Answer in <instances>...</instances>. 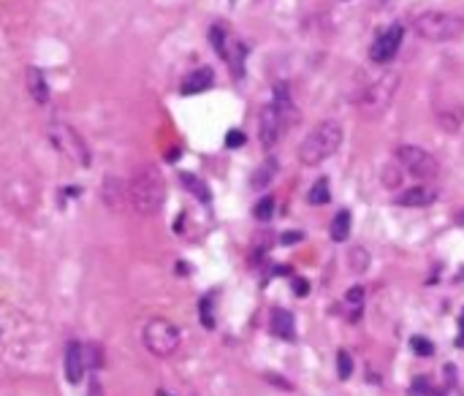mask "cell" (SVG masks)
I'll use <instances>...</instances> for the list:
<instances>
[{
    "label": "cell",
    "instance_id": "cell-4",
    "mask_svg": "<svg viewBox=\"0 0 464 396\" xmlns=\"http://www.w3.org/2000/svg\"><path fill=\"white\" fill-rule=\"evenodd\" d=\"M396 90H399V76L391 73V71L380 73L375 82H369V85L361 90V95H359L361 114H364L367 120H375V117H380V114L391 106Z\"/></svg>",
    "mask_w": 464,
    "mask_h": 396
},
{
    "label": "cell",
    "instance_id": "cell-19",
    "mask_svg": "<svg viewBox=\"0 0 464 396\" xmlns=\"http://www.w3.org/2000/svg\"><path fill=\"white\" fill-rule=\"evenodd\" d=\"M350 269L356 272V275H364L367 269H369V253L364 250V247H356V250H350Z\"/></svg>",
    "mask_w": 464,
    "mask_h": 396
},
{
    "label": "cell",
    "instance_id": "cell-3",
    "mask_svg": "<svg viewBox=\"0 0 464 396\" xmlns=\"http://www.w3.org/2000/svg\"><path fill=\"white\" fill-rule=\"evenodd\" d=\"M412 30L424 41L443 44V41H453L464 35V17L451 11H424L412 19Z\"/></svg>",
    "mask_w": 464,
    "mask_h": 396
},
{
    "label": "cell",
    "instance_id": "cell-34",
    "mask_svg": "<svg viewBox=\"0 0 464 396\" xmlns=\"http://www.w3.org/2000/svg\"><path fill=\"white\" fill-rule=\"evenodd\" d=\"M157 396H174V394H169V391H157Z\"/></svg>",
    "mask_w": 464,
    "mask_h": 396
},
{
    "label": "cell",
    "instance_id": "cell-7",
    "mask_svg": "<svg viewBox=\"0 0 464 396\" xmlns=\"http://www.w3.org/2000/svg\"><path fill=\"white\" fill-rule=\"evenodd\" d=\"M396 163L410 174V176L421 179V182H429V179L437 176V160H434V155H429L421 147H412V144H402L396 150Z\"/></svg>",
    "mask_w": 464,
    "mask_h": 396
},
{
    "label": "cell",
    "instance_id": "cell-9",
    "mask_svg": "<svg viewBox=\"0 0 464 396\" xmlns=\"http://www.w3.org/2000/svg\"><path fill=\"white\" fill-rule=\"evenodd\" d=\"M258 125H261V144H263V147H275L277 141H280L282 128H285V122H282V117L277 114L275 106L269 104L263 112H261V120H258Z\"/></svg>",
    "mask_w": 464,
    "mask_h": 396
},
{
    "label": "cell",
    "instance_id": "cell-18",
    "mask_svg": "<svg viewBox=\"0 0 464 396\" xmlns=\"http://www.w3.org/2000/svg\"><path fill=\"white\" fill-rule=\"evenodd\" d=\"M361 304H364V288L361 285H356V288H350V291L345 293V307L350 310V320L361 315Z\"/></svg>",
    "mask_w": 464,
    "mask_h": 396
},
{
    "label": "cell",
    "instance_id": "cell-1",
    "mask_svg": "<svg viewBox=\"0 0 464 396\" xmlns=\"http://www.w3.org/2000/svg\"><path fill=\"white\" fill-rule=\"evenodd\" d=\"M128 198H131V204H133L138 215H155L163 207V198H166V185H163L160 172L155 166H141L131 176Z\"/></svg>",
    "mask_w": 464,
    "mask_h": 396
},
{
    "label": "cell",
    "instance_id": "cell-27",
    "mask_svg": "<svg viewBox=\"0 0 464 396\" xmlns=\"http://www.w3.org/2000/svg\"><path fill=\"white\" fill-rule=\"evenodd\" d=\"M201 323H204L206 328H215V318H212V301H209V299L201 301Z\"/></svg>",
    "mask_w": 464,
    "mask_h": 396
},
{
    "label": "cell",
    "instance_id": "cell-15",
    "mask_svg": "<svg viewBox=\"0 0 464 396\" xmlns=\"http://www.w3.org/2000/svg\"><path fill=\"white\" fill-rule=\"evenodd\" d=\"M275 174H277V160L275 157H266V160H263V163L256 169L253 179H250V185H253L256 190L269 188V185H272V179H275Z\"/></svg>",
    "mask_w": 464,
    "mask_h": 396
},
{
    "label": "cell",
    "instance_id": "cell-2",
    "mask_svg": "<svg viewBox=\"0 0 464 396\" xmlns=\"http://www.w3.org/2000/svg\"><path fill=\"white\" fill-rule=\"evenodd\" d=\"M340 144H343V125L334 120L321 122L299 144V160L304 166H318V163H323V160L334 155L340 150Z\"/></svg>",
    "mask_w": 464,
    "mask_h": 396
},
{
    "label": "cell",
    "instance_id": "cell-30",
    "mask_svg": "<svg viewBox=\"0 0 464 396\" xmlns=\"http://www.w3.org/2000/svg\"><path fill=\"white\" fill-rule=\"evenodd\" d=\"M293 291H296V296H307V293H309V282L299 277V280L293 282Z\"/></svg>",
    "mask_w": 464,
    "mask_h": 396
},
{
    "label": "cell",
    "instance_id": "cell-13",
    "mask_svg": "<svg viewBox=\"0 0 464 396\" xmlns=\"http://www.w3.org/2000/svg\"><path fill=\"white\" fill-rule=\"evenodd\" d=\"M25 82H28V90H30L35 104H47V101H49V85H47L41 68L28 66V71H25Z\"/></svg>",
    "mask_w": 464,
    "mask_h": 396
},
{
    "label": "cell",
    "instance_id": "cell-10",
    "mask_svg": "<svg viewBox=\"0 0 464 396\" xmlns=\"http://www.w3.org/2000/svg\"><path fill=\"white\" fill-rule=\"evenodd\" d=\"M63 361H66V378H69L71 383H79V380L85 378V372H87L85 344L69 342V347H66V356H63Z\"/></svg>",
    "mask_w": 464,
    "mask_h": 396
},
{
    "label": "cell",
    "instance_id": "cell-12",
    "mask_svg": "<svg viewBox=\"0 0 464 396\" xmlns=\"http://www.w3.org/2000/svg\"><path fill=\"white\" fill-rule=\"evenodd\" d=\"M212 85H215V73H212V68H196L193 73H188V76L182 79L179 90H182L185 95H196V92L209 90Z\"/></svg>",
    "mask_w": 464,
    "mask_h": 396
},
{
    "label": "cell",
    "instance_id": "cell-17",
    "mask_svg": "<svg viewBox=\"0 0 464 396\" xmlns=\"http://www.w3.org/2000/svg\"><path fill=\"white\" fill-rule=\"evenodd\" d=\"M328 198H331V193H328V179H318L307 193V201L309 204H315V207L328 204Z\"/></svg>",
    "mask_w": 464,
    "mask_h": 396
},
{
    "label": "cell",
    "instance_id": "cell-20",
    "mask_svg": "<svg viewBox=\"0 0 464 396\" xmlns=\"http://www.w3.org/2000/svg\"><path fill=\"white\" fill-rule=\"evenodd\" d=\"M182 182H185V188L190 190V193H196L201 201H209V188H206L204 182L198 179V176H193V174H182Z\"/></svg>",
    "mask_w": 464,
    "mask_h": 396
},
{
    "label": "cell",
    "instance_id": "cell-33",
    "mask_svg": "<svg viewBox=\"0 0 464 396\" xmlns=\"http://www.w3.org/2000/svg\"><path fill=\"white\" fill-rule=\"evenodd\" d=\"M456 223L464 225V212H459V217H456Z\"/></svg>",
    "mask_w": 464,
    "mask_h": 396
},
{
    "label": "cell",
    "instance_id": "cell-25",
    "mask_svg": "<svg viewBox=\"0 0 464 396\" xmlns=\"http://www.w3.org/2000/svg\"><path fill=\"white\" fill-rule=\"evenodd\" d=\"M85 364L87 369H98L101 366V347L98 344H85Z\"/></svg>",
    "mask_w": 464,
    "mask_h": 396
},
{
    "label": "cell",
    "instance_id": "cell-16",
    "mask_svg": "<svg viewBox=\"0 0 464 396\" xmlns=\"http://www.w3.org/2000/svg\"><path fill=\"white\" fill-rule=\"evenodd\" d=\"M347 234H350V212L343 209V212H337V217H334V223H331V239L345 241L347 239Z\"/></svg>",
    "mask_w": 464,
    "mask_h": 396
},
{
    "label": "cell",
    "instance_id": "cell-31",
    "mask_svg": "<svg viewBox=\"0 0 464 396\" xmlns=\"http://www.w3.org/2000/svg\"><path fill=\"white\" fill-rule=\"evenodd\" d=\"M87 396H103L101 383H98V380H93V383H90V394H87Z\"/></svg>",
    "mask_w": 464,
    "mask_h": 396
},
{
    "label": "cell",
    "instance_id": "cell-23",
    "mask_svg": "<svg viewBox=\"0 0 464 396\" xmlns=\"http://www.w3.org/2000/svg\"><path fill=\"white\" fill-rule=\"evenodd\" d=\"M337 369H340V378L347 380L353 375V361H350V353L347 350H340L337 353Z\"/></svg>",
    "mask_w": 464,
    "mask_h": 396
},
{
    "label": "cell",
    "instance_id": "cell-28",
    "mask_svg": "<svg viewBox=\"0 0 464 396\" xmlns=\"http://www.w3.org/2000/svg\"><path fill=\"white\" fill-rule=\"evenodd\" d=\"M247 141V136L242 133V131H228V136H225V147H231V150H237Z\"/></svg>",
    "mask_w": 464,
    "mask_h": 396
},
{
    "label": "cell",
    "instance_id": "cell-8",
    "mask_svg": "<svg viewBox=\"0 0 464 396\" xmlns=\"http://www.w3.org/2000/svg\"><path fill=\"white\" fill-rule=\"evenodd\" d=\"M402 38H405V28L394 22L391 28H386L383 33L372 41V49H369V57H372V63H378V66H386V63H391L399 52V47H402Z\"/></svg>",
    "mask_w": 464,
    "mask_h": 396
},
{
    "label": "cell",
    "instance_id": "cell-5",
    "mask_svg": "<svg viewBox=\"0 0 464 396\" xmlns=\"http://www.w3.org/2000/svg\"><path fill=\"white\" fill-rule=\"evenodd\" d=\"M141 342L144 347L157 356V359H169L177 353V347L182 342V334H179V328L174 326L172 320H166V318H153V320H147V326L141 331Z\"/></svg>",
    "mask_w": 464,
    "mask_h": 396
},
{
    "label": "cell",
    "instance_id": "cell-24",
    "mask_svg": "<svg viewBox=\"0 0 464 396\" xmlns=\"http://www.w3.org/2000/svg\"><path fill=\"white\" fill-rule=\"evenodd\" d=\"M410 394L412 396H432V394H437V391L432 388L429 378H415L410 385Z\"/></svg>",
    "mask_w": 464,
    "mask_h": 396
},
{
    "label": "cell",
    "instance_id": "cell-6",
    "mask_svg": "<svg viewBox=\"0 0 464 396\" xmlns=\"http://www.w3.org/2000/svg\"><path fill=\"white\" fill-rule=\"evenodd\" d=\"M49 141L54 144L57 152L71 157L76 166H90V150H87L85 138L79 136L71 125H66V122H52Z\"/></svg>",
    "mask_w": 464,
    "mask_h": 396
},
{
    "label": "cell",
    "instance_id": "cell-11",
    "mask_svg": "<svg viewBox=\"0 0 464 396\" xmlns=\"http://www.w3.org/2000/svg\"><path fill=\"white\" fill-rule=\"evenodd\" d=\"M434 201H437V188H432V185H415L396 196L399 207H429Z\"/></svg>",
    "mask_w": 464,
    "mask_h": 396
},
{
    "label": "cell",
    "instance_id": "cell-32",
    "mask_svg": "<svg viewBox=\"0 0 464 396\" xmlns=\"http://www.w3.org/2000/svg\"><path fill=\"white\" fill-rule=\"evenodd\" d=\"M456 344L464 347V312H462V318H459V340H456Z\"/></svg>",
    "mask_w": 464,
    "mask_h": 396
},
{
    "label": "cell",
    "instance_id": "cell-14",
    "mask_svg": "<svg viewBox=\"0 0 464 396\" xmlns=\"http://www.w3.org/2000/svg\"><path fill=\"white\" fill-rule=\"evenodd\" d=\"M272 331L280 340H293V315L282 307L272 310Z\"/></svg>",
    "mask_w": 464,
    "mask_h": 396
},
{
    "label": "cell",
    "instance_id": "cell-22",
    "mask_svg": "<svg viewBox=\"0 0 464 396\" xmlns=\"http://www.w3.org/2000/svg\"><path fill=\"white\" fill-rule=\"evenodd\" d=\"M410 347H412V353H415V356H424V359H429L432 353H434V344H432L427 337H412Z\"/></svg>",
    "mask_w": 464,
    "mask_h": 396
},
{
    "label": "cell",
    "instance_id": "cell-21",
    "mask_svg": "<svg viewBox=\"0 0 464 396\" xmlns=\"http://www.w3.org/2000/svg\"><path fill=\"white\" fill-rule=\"evenodd\" d=\"M253 215H256V220H261V223L272 220V215H275V198H272V196L261 198L256 204V209H253Z\"/></svg>",
    "mask_w": 464,
    "mask_h": 396
},
{
    "label": "cell",
    "instance_id": "cell-29",
    "mask_svg": "<svg viewBox=\"0 0 464 396\" xmlns=\"http://www.w3.org/2000/svg\"><path fill=\"white\" fill-rule=\"evenodd\" d=\"M302 239H304V234H302V231H288V234H282V236H280L282 244H296V241H302Z\"/></svg>",
    "mask_w": 464,
    "mask_h": 396
},
{
    "label": "cell",
    "instance_id": "cell-26",
    "mask_svg": "<svg viewBox=\"0 0 464 396\" xmlns=\"http://www.w3.org/2000/svg\"><path fill=\"white\" fill-rule=\"evenodd\" d=\"M383 176H386V179H383V182H386V188H396V185H402V179H405V176H402V169L396 172L394 166H388V169L383 172Z\"/></svg>",
    "mask_w": 464,
    "mask_h": 396
}]
</instances>
